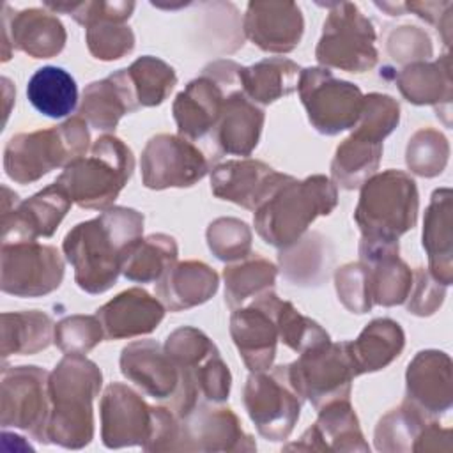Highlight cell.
Listing matches in <instances>:
<instances>
[{"mask_svg": "<svg viewBox=\"0 0 453 453\" xmlns=\"http://www.w3.org/2000/svg\"><path fill=\"white\" fill-rule=\"evenodd\" d=\"M453 207L451 189L441 188L432 193L423 219V248L428 255L430 274L442 285L453 281Z\"/></svg>", "mask_w": 453, "mask_h": 453, "instance_id": "obj_31", "label": "cell"}, {"mask_svg": "<svg viewBox=\"0 0 453 453\" xmlns=\"http://www.w3.org/2000/svg\"><path fill=\"white\" fill-rule=\"evenodd\" d=\"M140 110L126 69H119L104 80L85 87L78 115L97 131H111L119 120Z\"/></svg>", "mask_w": 453, "mask_h": 453, "instance_id": "obj_29", "label": "cell"}, {"mask_svg": "<svg viewBox=\"0 0 453 453\" xmlns=\"http://www.w3.org/2000/svg\"><path fill=\"white\" fill-rule=\"evenodd\" d=\"M55 334V324L50 315L30 311L2 313V357L12 354L30 356L50 347Z\"/></svg>", "mask_w": 453, "mask_h": 453, "instance_id": "obj_39", "label": "cell"}, {"mask_svg": "<svg viewBox=\"0 0 453 453\" xmlns=\"http://www.w3.org/2000/svg\"><path fill=\"white\" fill-rule=\"evenodd\" d=\"M326 7L327 18L315 50L317 62L326 69L347 73H365L375 67L379 53L372 21L350 2H333Z\"/></svg>", "mask_w": 453, "mask_h": 453, "instance_id": "obj_10", "label": "cell"}, {"mask_svg": "<svg viewBox=\"0 0 453 453\" xmlns=\"http://www.w3.org/2000/svg\"><path fill=\"white\" fill-rule=\"evenodd\" d=\"M120 372L143 395L170 402L179 389V370L165 347L154 340H136L122 349Z\"/></svg>", "mask_w": 453, "mask_h": 453, "instance_id": "obj_23", "label": "cell"}, {"mask_svg": "<svg viewBox=\"0 0 453 453\" xmlns=\"http://www.w3.org/2000/svg\"><path fill=\"white\" fill-rule=\"evenodd\" d=\"M253 451L257 444L248 435L235 412L214 403H198L179 419L177 451Z\"/></svg>", "mask_w": 453, "mask_h": 453, "instance_id": "obj_19", "label": "cell"}, {"mask_svg": "<svg viewBox=\"0 0 453 453\" xmlns=\"http://www.w3.org/2000/svg\"><path fill=\"white\" fill-rule=\"evenodd\" d=\"M285 449L304 451H370L359 419L349 400H336L319 409L317 421L297 442Z\"/></svg>", "mask_w": 453, "mask_h": 453, "instance_id": "obj_27", "label": "cell"}, {"mask_svg": "<svg viewBox=\"0 0 453 453\" xmlns=\"http://www.w3.org/2000/svg\"><path fill=\"white\" fill-rule=\"evenodd\" d=\"M301 67L283 57H269L241 69L242 92L255 104H271L297 90Z\"/></svg>", "mask_w": 453, "mask_h": 453, "instance_id": "obj_36", "label": "cell"}, {"mask_svg": "<svg viewBox=\"0 0 453 453\" xmlns=\"http://www.w3.org/2000/svg\"><path fill=\"white\" fill-rule=\"evenodd\" d=\"M336 203L338 189L329 177L299 180L285 173L255 207V230L267 244L283 250L299 241L319 216L331 214Z\"/></svg>", "mask_w": 453, "mask_h": 453, "instance_id": "obj_2", "label": "cell"}, {"mask_svg": "<svg viewBox=\"0 0 453 453\" xmlns=\"http://www.w3.org/2000/svg\"><path fill=\"white\" fill-rule=\"evenodd\" d=\"M177 242L172 235L150 234L129 248L122 274L138 283L157 281L177 262Z\"/></svg>", "mask_w": 453, "mask_h": 453, "instance_id": "obj_41", "label": "cell"}, {"mask_svg": "<svg viewBox=\"0 0 453 453\" xmlns=\"http://www.w3.org/2000/svg\"><path fill=\"white\" fill-rule=\"evenodd\" d=\"M278 303L280 297L269 288L244 306L232 310L230 334L250 372H264L273 366L280 342Z\"/></svg>", "mask_w": 453, "mask_h": 453, "instance_id": "obj_18", "label": "cell"}, {"mask_svg": "<svg viewBox=\"0 0 453 453\" xmlns=\"http://www.w3.org/2000/svg\"><path fill=\"white\" fill-rule=\"evenodd\" d=\"M242 403L264 439L285 441L299 419L303 398L290 382L288 365H280L269 372H251Z\"/></svg>", "mask_w": 453, "mask_h": 453, "instance_id": "obj_11", "label": "cell"}, {"mask_svg": "<svg viewBox=\"0 0 453 453\" xmlns=\"http://www.w3.org/2000/svg\"><path fill=\"white\" fill-rule=\"evenodd\" d=\"M288 377L303 400L317 411L336 400H349L356 377L347 342H326L311 347L288 363Z\"/></svg>", "mask_w": 453, "mask_h": 453, "instance_id": "obj_13", "label": "cell"}, {"mask_svg": "<svg viewBox=\"0 0 453 453\" xmlns=\"http://www.w3.org/2000/svg\"><path fill=\"white\" fill-rule=\"evenodd\" d=\"M310 124L327 136L352 129L361 115L363 92L357 85L336 78L326 67H306L297 83Z\"/></svg>", "mask_w": 453, "mask_h": 453, "instance_id": "obj_12", "label": "cell"}, {"mask_svg": "<svg viewBox=\"0 0 453 453\" xmlns=\"http://www.w3.org/2000/svg\"><path fill=\"white\" fill-rule=\"evenodd\" d=\"M134 170L131 149L113 134L99 136L90 152L71 161L57 184L81 209L106 211L124 189Z\"/></svg>", "mask_w": 453, "mask_h": 453, "instance_id": "obj_6", "label": "cell"}, {"mask_svg": "<svg viewBox=\"0 0 453 453\" xmlns=\"http://www.w3.org/2000/svg\"><path fill=\"white\" fill-rule=\"evenodd\" d=\"M388 53L398 64L425 62L432 57V41L425 30L412 25L396 27L388 35Z\"/></svg>", "mask_w": 453, "mask_h": 453, "instance_id": "obj_50", "label": "cell"}, {"mask_svg": "<svg viewBox=\"0 0 453 453\" xmlns=\"http://www.w3.org/2000/svg\"><path fill=\"white\" fill-rule=\"evenodd\" d=\"M104 331L97 315H71L55 324L53 342L64 354H87L101 340Z\"/></svg>", "mask_w": 453, "mask_h": 453, "instance_id": "obj_47", "label": "cell"}, {"mask_svg": "<svg viewBox=\"0 0 453 453\" xmlns=\"http://www.w3.org/2000/svg\"><path fill=\"white\" fill-rule=\"evenodd\" d=\"M359 262L366 269L373 304L396 306L407 301L412 287V271L398 257V241L361 237Z\"/></svg>", "mask_w": 453, "mask_h": 453, "instance_id": "obj_21", "label": "cell"}, {"mask_svg": "<svg viewBox=\"0 0 453 453\" xmlns=\"http://www.w3.org/2000/svg\"><path fill=\"white\" fill-rule=\"evenodd\" d=\"M405 345V334L393 319L372 320L354 342H347V350L357 375L377 372L393 363Z\"/></svg>", "mask_w": 453, "mask_h": 453, "instance_id": "obj_34", "label": "cell"}, {"mask_svg": "<svg viewBox=\"0 0 453 453\" xmlns=\"http://www.w3.org/2000/svg\"><path fill=\"white\" fill-rule=\"evenodd\" d=\"M407 11L416 12L419 18L435 25L441 30L444 44L449 46L451 39V2H407L403 4Z\"/></svg>", "mask_w": 453, "mask_h": 453, "instance_id": "obj_52", "label": "cell"}, {"mask_svg": "<svg viewBox=\"0 0 453 453\" xmlns=\"http://www.w3.org/2000/svg\"><path fill=\"white\" fill-rule=\"evenodd\" d=\"M88 145L87 122L76 115L55 127L12 136L4 149V170L14 182L30 184L85 156Z\"/></svg>", "mask_w": 453, "mask_h": 453, "instance_id": "obj_7", "label": "cell"}, {"mask_svg": "<svg viewBox=\"0 0 453 453\" xmlns=\"http://www.w3.org/2000/svg\"><path fill=\"white\" fill-rule=\"evenodd\" d=\"M304 32L301 9L294 2H250L244 14V34L267 53L292 51Z\"/></svg>", "mask_w": 453, "mask_h": 453, "instance_id": "obj_22", "label": "cell"}, {"mask_svg": "<svg viewBox=\"0 0 453 453\" xmlns=\"http://www.w3.org/2000/svg\"><path fill=\"white\" fill-rule=\"evenodd\" d=\"M126 71L140 108L161 104L177 83L173 67L152 55L136 58Z\"/></svg>", "mask_w": 453, "mask_h": 453, "instance_id": "obj_42", "label": "cell"}, {"mask_svg": "<svg viewBox=\"0 0 453 453\" xmlns=\"http://www.w3.org/2000/svg\"><path fill=\"white\" fill-rule=\"evenodd\" d=\"M451 359L442 350H421L407 366L405 402L434 418L451 409Z\"/></svg>", "mask_w": 453, "mask_h": 453, "instance_id": "obj_25", "label": "cell"}, {"mask_svg": "<svg viewBox=\"0 0 453 453\" xmlns=\"http://www.w3.org/2000/svg\"><path fill=\"white\" fill-rule=\"evenodd\" d=\"M64 278V260L55 246L37 241L2 244V292L39 297L57 290Z\"/></svg>", "mask_w": 453, "mask_h": 453, "instance_id": "obj_16", "label": "cell"}, {"mask_svg": "<svg viewBox=\"0 0 453 453\" xmlns=\"http://www.w3.org/2000/svg\"><path fill=\"white\" fill-rule=\"evenodd\" d=\"M382 138L359 127L345 138L331 161V180L343 189L361 188L379 168Z\"/></svg>", "mask_w": 453, "mask_h": 453, "instance_id": "obj_32", "label": "cell"}, {"mask_svg": "<svg viewBox=\"0 0 453 453\" xmlns=\"http://www.w3.org/2000/svg\"><path fill=\"white\" fill-rule=\"evenodd\" d=\"M334 285L342 304L349 311L361 315L372 310L373 303L370 297L368 276L361 262H350L336 269Z\"/></svg>", "mask_w": 453, "mask_h": 453, "instance_id": "obj_48", "label": "cell"}, {"mask_svg": "<svg viewBox=\"0 0 453 453\" xmlns=\"http://www.w3.org/2000/svg\"><path fill=\"white\" fill-rule=\"evenodd\" d=\"M85 39L94 58L104 62L122 58L134 48L133 30L126 23L108 18H101L87 25Z\"/></svg>", "mask_w": 453, "mask_h": 453, "instance_id": "obj_45", "label": "cell"}, {"mask_svg": "<svg viewBox=\"0 0 453 453\" xmlns=\"http://www.w3.org/2000/svg\"><path fill=\"white\" fill-rule=\"evenodd\" d=\"M276 322L280 342L290 350L301 354L311 347L329 342V334L310 317H304L292 303L280 299L276 308Z\"/></svg>", "mask_w": 453, "mask_h": 453, "instance_id": "obj_44", "label": "cell"}, {"mask_svg": "<svg viewBox=\"0 0 453 453\" xmlns=\"http://www.w3.org/2000/svg\"><path fill=\"white\" fill-rule=\"evenodd\" d=\"M2 191V244L51 237L73 203L57 182L23 202L7 186Z\"/></svg>", "mask_w": 453, "mask_h": 453, "instance_id": "obj_17", "label": "cell"}, {"mask_svg": "<svg viewBox=\"0 0 453 453\" xmlns=\"http://www.w3.org/2000/svg\"><path fill=\"white\" fill-rule=\"evenodd\" d=\"M432 421L430 416L403 402L379 419L375 448L379 451H421L425 434Z\"/></svg>", "mask_w": 453, "mask_h": 453, "instance_id": "obj_40", "label": "cell"}, {"mask_svg": "<svg viewBox=\"0 0 453 453\" xmlns=\"http://www.w3.org/2000/svg\"><path fill=\"white\" fill-rule=\"evenodd\" d=\"M165 306L147 290L133 287L97 308L106 340L134 338L152 333L165 317Z\"/></svg>", "mask_w": 453, "mask_h": 453, "instance_id": "obj_28", "label": "cell"}, {"mask_svg": "<svg viewBox=\"0 0 453 453\" xmlns=\"http://www.w3.org/2000/svg\"><path fill=\"white\" fill-rule=\"evenodd\" d=\"M241 69L234 60H214L202 69V74L191 80L173 101V119L179 134L205 147L219 120L225 97L241 85Z\"/></svg>", "mask_w": 453, "mask_h": 453, "instance_id": "obj_9", "label": "cell"}, {"mask_svg": "<svg viewBox=\"0 0 453 453\" xmlns=\"http://www.w3.org/2000/svg\"><path fill=\"white\" fill-rule=\"evenodd\" d=\"M2 60L11 58V48L27 53L32 58H51L65 46V28L55 12L30 7L11 12L2 7Z\"/></svg>", "mask_w": 453, "mask_h": 453, "instance_id": "obj_20", "label": "cell"}, {"mask_svg": "<svg viewBox=\"0 0 453 453\" xmlns=\"http://www.w3.org/2000/svg\"><path fill=\"white\" fill-rule=\"evenodd\" d=\"M283 175L258 159H232L211 170V189L221 200L255 211Z\"/></svg>", "mask_w": 453, "mask_h": 453, "instance_id": "obj_26", "label": "cell"}, {"mask_svg": "<svg viewBox=\"0 0 453 453\" xmlns=\"http://www.w3.org/2000/svg\"><path fill=\"white\" fill-rule=\"evenodd\" d=\"M264 119V110L258 108L242 88L232 90L225 97L219 120L207 145L211 161L223 154L250 156L258 143Z\"/></svg>", "mask_w": 453, "mask_h": 453, "instance_id": "obj_24", "label": "cell"}, {"mask_svg": "<svg viewBox=\"0 0 453 453\" xmlns=\"http://www.w3.org/2000/svg\"><path fill=\"white\" fill-rule=\"evenodd\" d=\"M101 439L106 448L142 446L163 451L177 435V416L168 407L149 405L138 391L111 382L101 398Z\"/></svg>", "mask_w": 453, "mask_h": 453, "instance_id": "obj_5", "label": "cell"}, {"mask_svg": "<svg viewBox=\"0 0 453 453\" xmlns=\"http://www.w3.org/2000/svg\"><path fill=\"white\" fill-rule=\"evenodd\" d=\"M451 65L449 55L434 62H412L395 74L400 94L412 104H432L439 115L441 108L449 110L451 103Z\"/></svg>", "mask_w": 453, "mask_h": 453, "instance_id": "obj_33", "label": "cell"}, {"mask_svg": "<svg viewBox=\"0 0 453 453\" xmlns=\"http://www.w3.org/2000/svg\"><path fill=\"white\" fill-rule=\"evenodd\" d=\"M281 274L294 285L311 287L327 280L333 250L319 232H306L292 246L283 248L278 255Z\"/></svg>", "mask_w": 453, "mask_h": 453, "instance_id": "obj_35", "label": "cell"}, {"mask_svg": "<svg viewBox=\"0 0 453 453\" xmlns=\"http://www.w3.org/2000/svg\"><path fill=\"white\" fill-rule=\"evenodd\" d=\"M278 269L260 253L230 262L223 269L225 303L230 310H237L274 287Z\"/></svg>", "mask_w": 453, "mask_h": 453, "instance_id": "obj_38", "label": "cell"}, {"mask_svg": "<svg viewBox=\"0 0 453 453\" xmlns=\"http://www.w3.org/2000/svg\"><path fill=\"white\" fill-rule=\"evenodd\" d=\"M103 373L80 354H65L50 373L48 442L67 449L85 448L94 437L92 402L99 395Z\"/></svg>", "mask_w": 453, "mask_h": 453, "instance_id": "obj_3", "label": "cell"}, {"mask_svg": "<svg viewBox=\"0 0 453 453\" xmlns=\"http://www.w3.org/2000/svg\"><path fill=\"white\" fill-rule=\"evenodd\" d=\"M449 157V143L446 136L432 127L416 131L405 152L407 168L421 177H435L442 173Z\"/></svg>", "mask_w": 453, "mask_h": 453, "instance_id": "obj_43", "label": "cell"}, {"mask_svg": "<svg viewBox=\"0 0 453 453\" xmlns=\"http://www.w3.org/2000/svg\"><path fill=\"white\" fill-rule=\"evenodd\" d=\"M165 350L179 370V389L168 402L179 419L198 403H221L228 398L230 370L205 333L191 326L179 327L168 334Z\"/></svg>", "mask_w": 453, "mask_h": 453, "instance_id": "obj_4", "label": "cell"}, {"mask_svg": "<svg viewBox=\"0 0 453 453\" xmlns=\"http://www.w3.org/2000/svg\"><path fill=\"white\" fill-rule=\"evenodd\" d=\"M140 166L149 189L189 188L207 175L211 159L184 136L161 133L147 142Z\"/></svg>", "mask_w": 453, "mask_h": 453, "instance_id": "obj_15", "label": "cell"}, {"mask_svg": "<svg viewBox=\"0 0 453 453\" xmlns=\"http://www.w3.org/2000/svg\"><path fill=\"white\" fill-rule=\"evenodd\" d=\"M142 234L143 214L115 205L71 228L62 250L74 269L76 285L88 294L110 290L122 274L129 248L142 239Z\"/></svg>", "mask_w": 453, "mask_h": 453, "instance_id": "obj_1", "label": "cell"}, {"mask_svg": "<svg viewBox=\"0 0 453 453\" xmlns=\"http://www.w3.org/2000/svg\"><path fill=\"white\" fill-rule=\"evenodd\" d=\"M219 287L218 273L203 262H175L157 281L156 294L170 311H182L209 301Z\"/></svg>", "mask_w": 453, "mask_h": 453, "instance_id": "obj_30", "label": "cell"}, {"mask_svg": "<svg viewBox=\"0 0 453 453\" xmlns=\"http://www.w3.org/2000/svg\"><path fill=\"white\" fill-rule=\"evenodd\" d=\"M207 244L223 262H235L251 253V230L237 218H218L207 228Z\"/></svg>", "mask_w": 453, "mask_h": 453, "instance_id": "obj_46", "label": "cell"}, {"mask_svg": "<svg viewBox=\"0 0 453 453\" xmlns=\"http://www.w3.org/2000/svg\"><path fill=\"white\" fill-rule=\"evenodd\" d=\"M27 97L39 113L50 119H62L76 108L78 87L65 69L44 65L30 76Z\"/></svg>", "mask_w": 453, "mask_h": 453, "instance_id": "obj_37", "label": "cell"}, {"mask_svg": "<svg viewBox=\"0 0 453 453\" xmlns=\"http://www.w3.org/2000/svg\"><path fill=\"white\" fill-rule=\"evenodd\" d=\"M50 373L39 366L2 368L0 421L28 432L35 441L48 442L50 419Z\"/></svg>", "mask_w": 453, "mask_h": 453, "instance_id": "obj_14", "label": "cell"}, {"mask_svg": "<svg viewBox=\"0 0 453 453\" xmlns=\"http://www.w3.org/2000/svg\"><path fill=\"white\" fill-rule=\"evenodd\" d=\"M418 188L412 177L402 170L373 173L359 193L354 219L361 237L398 241L418 219Z\"/></svg>", "mask_w": 453, "mask_h": 453, "instance_id": "obj_8", "label": "cell"}, {"mask_svg": "<svg viewBox=\"0 0 453 453\" xmlns=\"http://www.w3.org/2000/svg\"><path fill=\"white\" fill-rule=\"evenodd\" d=\"M44 7L51 9V12H65L73 16V19L83 27L90 25L96 19L108 18L126 23L134 11V2H71V4H55L44 2Z\"/></svg>", "mask_w": 453, "mask_h": 453, "instance_id": "obj_49", "label": "cell"}, {"mask_svg": "<svg viewBox=\"0 0 453 453\" xmlns=\"http://www.w3.org/2000/svg\"><path fill=\"white\" fill-rule=\"evenodd\" d=\"M444 296H446V285L437 281L430 274V271H425L423 267H418L412 271V287L407 297L409 313L418 317L434 315L441 308Z\"/></svg>", "mask_w": 453, "mask_h": 453, "instance_id": "obj_51", "label": "cell"}]
</instances>
